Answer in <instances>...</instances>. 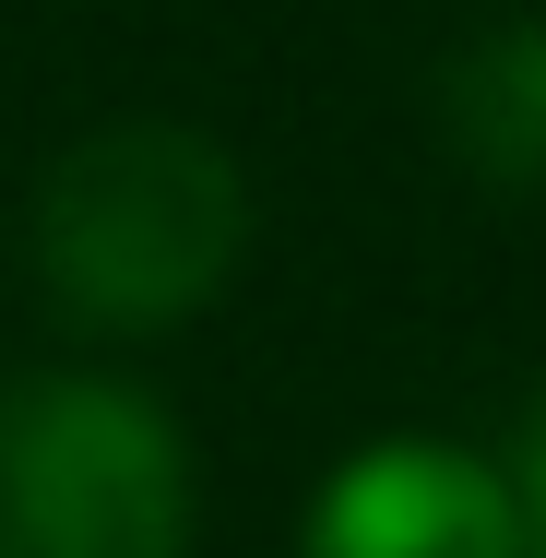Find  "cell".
<instances>
[{
  "instance_id": "cell-2",
  "label": "cell",
  "mask_w": 546,
  "mask_h": 558,
  "mask_svg": "<svg viewBox=\"0 0 546 558\" xmlns=\"http://www.w3.org/2000/svg\"><path fill=\"white\" fill-rule=\"evenodd\" d=\"M0 558H191L179 428L131 380H24L0 404Z\"/></svg>"
},
{
  "instance_id": "cell-4",
  "label": "cell",
  "mask_w": 546,
  "mask_h": 558,
  "mask_svg": "<svg viewBox=\"0 0 546 558\" xmlns=\"http://www.w3.org/2000/svg\"><path fill=\"white\" fill-rule=\"evenodd\" d=\"M451 143L487 179H546V24H499L451 60Z\"/></svg>"
},
{
  "instance_id": "cell-1",
  "label": "cell",
  "mask_w": 546,
  "mask_h": 558,
  "mask_svg": "<svg viewBox=\"0 0 546 558\" xmlns=\"http://www.w3.org/2000/svg\"><path fill=\"white\" fill-rule=\"evenodd\" d=\"M250 250V179L191 119H108L36 191V286L84 333H167Z\"/></svg>"
},
{
  "instance_id": "cell-5",
  "label": "cell",
  "mask_w": 546,
  "mask_h": 558,
  "mask_svg": "<svg viewBox=\"0 0 546 558\" xmlns=\"http://www.w3.org/2000/svg\"><path fill=\"white\" fill-rule=\"evenodd\" d=\"M511 523H523V558H546V416L523 440V475H511Z\"/></svg>"
},
{
  "instance_id": "cell-3",
  "label": "cell",
  "mask_w": 546,
  "mask_h": 558,
  "mask_svg": "<svg viewBox=\"0 0 546 558\" xmlns=\"http://www.w3.org/2000/svg\"><path fill=\"white\" fill-rule=\"evenodd\" d=\"M310 558H523V523H511V487L475 451L380 440L321 487Z\"/></svg>"
}]
</instances>
